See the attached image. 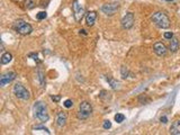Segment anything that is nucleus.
I'll use <instances>...</instances> for the list:
<instances>
[{"label":"nucleus","mask_w":180,"mask_h":135,"mask_svg":"<svg viewBox=\"0 0 180 135\" xmlns=\"http://www.w3.org/2000/svg\"><path fill=\"white\" fill-rule=\"evenodd\" d=\"M151 21L154 23V24L158 26L159 28H169L170 25H171V21H170V18L167 16V14L162 13V11H156L151 16Z\"/></svg>","instance_id":"obj_1"},{"label":"nucleus","mask_w":180,"mask_h":135,"mask_svg":"<svg viewBox=\"0 0 180 135\" xmlns=\"http://www.w3.org/2000/svg\"><path fill=\"white\" fill-rule=\"evenodd\" d=\"M34 116L41 122H47L50 119L49 113H47V107L44 103L37 101L34 105Z\"/></svg>","instance_id":"obj_2"},{"label":"nucleus","mask_w":180,"mask_h":135,"mask_svg":"<svg viewBox=\"0 0 180 135\" xmlns=\"http://www.w3.org/2000/svg\"><path fill=\"white\" fill-rule=\"evenodd\" d=\"M14 29L21 35H29L33 32L32 25H29L28 23L23 21V19H18V21H15Z\"/></svg>","instance_id":"obj_3"},{"label":"nucleus","mask_w":180,"mask_h":135,"mask_svg":"<svg viewBox=\"0 0 180 135\" xmlns=\"http://www.w3.org/2000/svg\"><path fill=\"white\" fill-rule=\"evenodd\" d=\"M72 10H73V17L76 19V21H81L82 18L84 17V6L81 4V0H74L72 4Z\"/></svg>","instance_id":"obj_4"},{"label":"nucleus","mask_w":180,"mask_h":135,"mask_svg":"<svg viewBox=\"0 0 180 135\" xmlns=\"http://www.w3.org/2000/svg\"><path fill=\"white\" fill-rule=\"evenodd\" d=\"M14 95L18 99H21V100H28L31 98V95H29V91H28L26 88H25L23 84L21 83H16L14 86Z\"/></svg>","instance_id":"obj_5"},{"label":"nucleus","mask_w":180,"mask_h":135,"mask_svg":"<svg viewBox=\"0 0 180 135\" xmlns=\"http://www.w3.org/2000/svg\"><path fill=\"white\" fill-rule=\"evenodd\" d=\"M92 113V106L88 101H82L79 106V111H78V118L79 119H87Z\"/></svg>","instance_id":"obj_6"},{"label":"nucleus","mask_w":180,"mask_h":135,"mask_svg":"<svg viewBox=\"0 0 180 135\" xmlns=\"http://www.w3.org/2000/svg\"><path fill=\"white\" fill-rule=\"evenodd\" d=\"M134 21H135L134 14H133V13H127V14L123 17V19H122V21H121L122 27L124 28V29H129V28L133 27Z\"/></svg>","instance_id":"obj_7"},{"label":"nucleus","mask_w":180,"mask_h":135,"mask_svg":"<svg viewBox=\"0 0 180 135\" xmlns=\"http://www.w3.org/2000/svg\"><path fill=\"white\" fill-rule=\"evenodd\" d=\"M16 77H17V74H16V72H14V71H8V72L4 73V74L1 76V78H0V86L5 87L6 84L10 83L13 80L16 79Z\"/></svg>","instance_id":"obj_8"},{"label":"nucleus","mask_w":180,"mask_h":135,"mask_svg":"<svg viewBox=\"0 0 180 135\" xmlns=\"http://www.w3.org/2000/svg\"><path fill=\"white\" fill-rule=\"evenodd\" d=\"M118 9H119V5H117V4H106L101 7L103 13L106 14L107 16H113V15H115Z\"/></svg>","instance_id":"obj_9"},{"label":"nucleus","mask_w":180,"mask_h":135,"mask_svg":"<svg viewBox=\"0 0 180 135\" xmlns=\"http://www.w3.org/2000/svg\"><path fill=\"white\" fill-rule=\"evenodd\" d=\"M153 51L158 56H164L167 54V46L161 42H156V44L153 45Z\"/></svg>","instance_id":"obj_10"},{"label":"nucleus","mask_w":180,"mask_h":135,"mask_svg":"<svg viewBox=\"0 0 180 135\" xmlns=\"http://www.w3.org/2000/svg\"><path fill=\"white\" fill-rule=\"evenodd\" d=\"M66 121H68V115H66V113L59 111L58 115H56V125L59 127H63L66 124Z\"/></svg>","instance_id":"obj_11"},{"label":"nucleus","mask_w":180,"mask_h":135,"mask_svg":"<svg viewBox=\"0 0 180 135\" xmlns=\"http://www.w3.org/2000/svg\"><path fill=\"white\" fill-rule=\"evenodd\" d=\"M97 19V13L96 11H89V13H87L86 14V24L87 26H94L95 21Z\"/></svg>","instance_id":"obj_12"},{"label":"nucleus","mask_w":180,"mask_h":135,"mask_svg":"<svg viewBox=\"0 0 180 135\" xmlns=\"http://www.w3.org/2000/svg\"><path fill=\"white\" fill-rule=\"evenodd\" d=\"M170 134L180 135V121H174L170 127Z\"/></svg>","instance_id":"obj_13"},{"label":"nucleus","mask_w":180,"mask_h":135,"mask_svg":"<svg viewBox=\"0 0 180 135\" xmlns=\"http://www.w3.org/2000/svg\"><path fill=\"white\" fill-rule=\"evenodd\" d=\"M170 46H169V49L171 52L173 53H176L178 50H179V41H178V38L176 37H172L171 39H170Z\"/></svg>","instance_id":"obj_14"},{"label":"nucleus","mask_w":180,"mask_h":135,"mask_svg":"<svg viewBox=\"0 0 180 135\" xmlns=\"http://www.w3.org/2000/svg\"><path fill=\"white\" fill-rule=\"evenodd\" d=\"M13 60V55H11V53L9 52H6L4 53L2 55H1V64H7V63H9Z\"/></svg>","instance_id":"obj_15"},{"label":"nucleus","mask_w":180,"mask_h":135,"mask_svg":"<svg viewBox=\"0 0 180 135\" xmlns=\"http://www.w3.org/2000/svg\"><path fill=\"white\" fill-rule=\"evenodd\" d=\"M35 1L34 0H26L25 1V8L26 9H33L35 7Z\"/></svg>","instance_id":"obj_16"},{"label":"nucleus","mask_w":180,"mask_h":135,"mask_svg":"<svg viewBox=\"0 0 180 135\" xmlns=\"http://www.w3.org/2000/svg\"><path fill=\"white\" fill-rule=\"evenodd\" d=\"M107 81L109 82V84L111 86V88H113V89H117V87H118V82H117V81H115L114 79H111V77H107Z\"/></svg>","instance_id":"obj_17"},{"label":"nucleus","mask_w":180,"mask_h":135,"mask_svg":"<svg viewBox=\"0 0 180 135\" xmlns=\"http://www.w3.org/2000/svg\"><path fill=\"white\" fill-rule=\"evenodd\" d=\"M124 119H125V116L123 114L115 115V121L117 122V123H122V122H124Z\"/></svg>","instance_id":"obj_18"},{"label":"nucleus","mask_w":180,"mask_h":135,"mask_svg":"<svg viewBox=\"0 0 180 135\" xmlns=\"http://www.w3.org/2000/svg\"><path fill=\"white\" fill-rule=\"evenodd\" d=\"M36 17H37L38 21H43V19L46 18V13H45V11H41V13H38Z\"/></svg>","instance_id":"obj_19"},{"label":"nucleus","mask_w":180,"mask_h":135,"mask_svg":"<svg viewBox=\"0 0 180 135\" xmlns=\"http://www.w3.org/2000/svg\"><path fill=\"white\" fill-rule=\"evenodd\" d=\"M34 129H35V131H37V129H41V131H43V132H46L47 134H51V132H50L46 127H44V126H35Z\"/></svg>","instance_id":"obj_20"},{"label":"nucleus","mask_w":180,"mask_h":135,"mask_svg":"<svg viewBox=\"0 0 180 135\" xmlns=\"http://www.w3.org/2000/svg\"><path fill=\"white\" fill-rule=\"evenodd\" d=\"M72 106H73L72 100H70V99H66V100L64 101V107H66V108H71Z\"/></svg>","instance_id":"obj_21"},{"label":"nucleus","mask_w":180,"mask_h":135,"mask_svg":"<svg viewBox=\"0 0 180 135\" xmlns=\"http://www.w3.org/2000/svg\"><path fill=\"white\" fill-rule=\"evenodd\" d=\"M103 127H104L105 129H109V128L111 127V121H105V122H104V125H103Z\"/></svg>","instance_id":"obj_22"},{"label":"nucleus","mask_w":180,"mask_h":135,"mask_svg":"<svg viewBox=\"0 0 180 135\" xmlns=\"http://www.w3.org/2000/svg\"><path fill=\"white\" fill-rule=\"evenodd\" d=\"M163 36H164L166 39H171V38L173 37V33H171V32H166Z\"/></svg>","instance_id":"obj_23"},{"label":"nucleus","mask_w":180,"mask_h":135,"mask_svg":"<svg viewBox=\"0 0 180 135\" xmlns=\"http://www.w3.org/2000/svg\"><path fill=\"white\" fill-rule=\"evenodd\" d=\"M127 74H128L127 69H126L125 66H123V68H122V76H123V78L126 79V78H127Z\"/></svg>","instance_id":"obj_24"},{"label":"nucleus","mask_w":180,"mask_h":135,"mask_svg":"<svg viewBox=\"0 0 180 135\" xmlns=\"http://www.w3.org/2000/svg\"><path fill=\"white\" fill-rule=\"evenodd\" d=\"M60 99H61V97H60V96H52V100L55 101V103L60 101Z\"/></svg>","instance_id":"obj_25"},{"label":"nucleus","mask_w":180,"mask_h":135,"mask_svg":"<svg viewBox=\"0 0 180 135\" xmlns=\"http://www.w3.org/2000/svg\"><path fill=\"white\" fill-rule=\"evenodd\" d=\"M38 74H39V80H41V83L43 84V86H44V81H43V73L39 71V72H38Z\"/></svg>","instance_id":"obj_26"},{"label":"nucleus","mask_w":180,"mask_h":135,"mask_svg":"<svg viewBox=\"0 0 180 135\" xmlns=\"http://www.w3.org/2000/svg\"><path fill=\"white\" fill-rule=\"evenodd\" d=\"M161 122H162L163 124H166V123H168V118H167L166 116H162V117H161Z\"/></svg>","instance_id":"obj_27"},{"label":"nucleus","mask_w":180,"mask_h":135,"mask_svg":"<svg viewBox=\"0 0 180 135\" xmlns=\"http://www.w3.org/2000/svg\"><path fill=\"white\" fill-rule=\"evenodd\" d=\"M167 1H173V0H167Z\"/></svg>","instance_id":"obj_28"}]
</instances>
